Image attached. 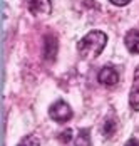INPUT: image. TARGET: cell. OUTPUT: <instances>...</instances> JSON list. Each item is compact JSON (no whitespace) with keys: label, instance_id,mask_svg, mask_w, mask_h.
<instances>
[{"label":"cell","instance_id":"cell-1","mask_svg":"<svg viewBox=\"0 0 139 146\" xmlns=\"http://www.w3.org/2000/svg\"><path fill=\"white\" fill-rule=\"evenodd\" d=\"M107 44V35L101 30H91L89 34H85L77 44V50L84 59H94L104 50V47Z\"/></svg>","mask_w":139,"mask_h":146},{"label":"cell","instance_id":"cell-2","mask_svg":"<svg viewBox=\"0 0 139 146\" xmlns=\"http://www.w3.org/2000/svg\"><path fill=\"white\" fill-rule=\"evenodd\" d=\"M49 116L52 117L56 123L62 124V123H67L72 117V109H70V106L66 101L59 99V101H56L49 108Z\"/></svg>","mask_w":139,"mask_h":146},{"label":"cell","instance_id":"cell-3","mask_svg":"<svg viewBox=\"0 0 139 146\" xmlns=\"http://www.w3.org/2000/svg\"><path fill=\"white\" fill-rule=\"evenodd\" d=\"M97 81L102 86H107V88L116 86V84L119 82V72H117L116 67H112V66H104L97 74Z\"/></svg>","mask_w":139,"mask_h":146},{"label":"cell","instance_id":"cell-4","mask_svg":"<svg viewBox=\"0 0 139 146\" xmlns=\"http://www.w3.org/2000/svg\"><path fill=\"white\" fill-rule=\"evenodd\" d=\"M57 50H59V40L56 35L49 34L44 39V59L47 62H54L57 57Z\"/></svg>","mask_w":139,"mask_h":146},{"label":"cell","instance_id":"cell-5","mask_svg":"<svg viewBox=\"0 0 139 146\" xmlns=\"http://www.w3.org/2000/svg\"><path fill=\"white\" fill-rule=\"evenodd\" d=\"M27 7L34 15H49L52 10L50 0H27Z\"/></svg>","mask_w":139,"mask_h":146},{"label":"cell","instance_id":"cell-6","mask_svg":"<svg viewBox=\"0 0 139 146\" xmlns=\"http://www.w3.org/2000/svg\"><path fill=\"white\" fill-rule=\"evenodd\" d=\"M129 106L134 111H139V66L134 71V81H132V88L129 92Z\"/></svg>","mask_w":139,"mask_h":146},{"label":"cell","instance_id":"cell-7","mask_svg":"<svg viewBox=\"0 0 139 146\" xmlns=\"http://www.w3.org/2000/svg\"><path fill=\"white\" fill-rule=\"evenodd\" d=\"M124 44H126V49L131 54H139V30L138 29H132L126 34Z\"/></svg>","mask_w":139,"mask_h":146},{"label":"cell","instance_id":"cell-8","mask_svg":"<svg viewBox=\"0 0 139 146\" xmlns=\"http://www.w3.org/2000/svg\"><path fill=\"white\" fill-rule=\"evenodd\" d=\"M117 131V121L114 116H107L102 123V134L104 138H111L114 136V133Z\"/></svg>","mask_w":139,"mask_h":146},{"label":"cell","instance_id":"cell-9","mask_svg":"<svg viewBox=\"0 0 139 146\" xmlns=\"http://www.w3.org/2000/svg\"><path fill=\"white\" fill-rule=\"evenodd\" d=\"M74 146H91V134H89V129H81L75 141H74Z\"/></svg>","mask_w":139,"mask_h":146},{"label":"cell","instance_id":"cell-10","mask_svg":"<svg viewBox=\"0 0 139 146\" xmlns=\"http://www.w3.org/2000/svg\"><path fill=\"white\" fill-rule=\"evenodd\" d=\"M17 146H39V139L34 134H30V136H25Z\"/></svg>","mask_w":139,"mask_h":146},{"label":"cell","instance_id":"cell-11","mask_svg":"<svg viewBox=\"0 0 139 146\" xmlns=\"http://www.w3.org/2000/svg\"><path fill=\"white\" fill-rule=\"evenodd\" d=\"M59 139H60L62 143H69L70 139H72V129H66V131H62V134L59 136Z\"/></svg>","mask_w":139,"mask_h":146},{"label":"cell","instance_id":"cell-12","mask_svg":"<svg viewBox=\"0 0 139 146\" xmlns=\"http://www.w3.org/2000/svg\"><path fill=\"white\" fill-rule=\"evenodd\" d=\"M111 3H114V5H117V7H124V5H127L131 0H109Z\"/></svg>","mask_w":139,"mask_h":146},{"label":"cell","instance_id":"cell-13","mask_svg":"<svg viewBox=\"0 0 139 146\" xmlns=\"http://www.w3.org/2000/svg\"><path fill=\"white\" fill-rule=\"evenodd\" d=\"M124 146H139V141H138V139H134V138H131Z\"/></svg>","mask_w":139,"mask_h":146}]
</instances>
